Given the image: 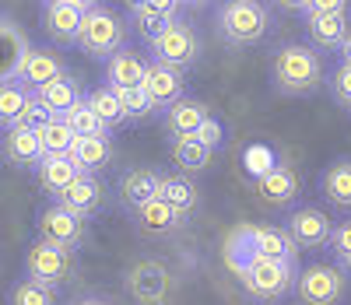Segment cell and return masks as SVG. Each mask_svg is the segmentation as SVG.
Masks as SVG:
<instances>
[{"instance_id":"37","label":"cell","mask_w":351,"mask_h":305,"mask_svg":"<svg viewBox=\"0 0 351 305\" xmlns=\"http://www.w3.org/2000/svg\"><path fill=\"white\" fill-rule=\"evenodd\" d=\"M327 91H330V99L344 109H351V64H337L327 77H324Z\"/></svg>"},{"instance_id":"22","label":"cell","mask_w":351,"mask_h":305,"mask_svg":"<svg viewBox=\"0 0 351 305\" xmlns=\"http://www.w3.org/2000/svg\"><path fill=\"white\" fill-rule=\"evenodd\" d=\"M211 119V112H208V106L204 102H197V99H180L169 112H165V134L172 137V141H180V137H193L204 123Z\"/></svg>"},{"instance_id":"39","label":"cell","mask_w":351,"mask_h":305,"mask_svg":"<svg viewBox=\"0 0 351 305\" xmlns=\"http://www.w3.org/2000/svg\"><path fill=\"white\" fill-rule=\"evenodd\" d=\"M327 249L334 253V260L351 256V221H337L334 225V235H330V246Z\"/></svg>"},{"instance_id":"47","label":"cell","mask_w":351,"mask_h":305,"mask_svg":"<svg viewBox=\"0 0 351 305\" xmlns=\"http://www.w3.org/2000/svg\"><path fill=\"white\" fill-rule=\"evenodd\" d=\"M137 4H141V0H127V8H130V11H134V8H137Z\"/></svg>"},{"instance_id":"2","label":"cell","mask_w":351,"mask_h":305,"mask_svg":"<svg viewBox=\"0 0 351 305\" xmlns=\"http://www.w3.org/2000/svg\"><path fill=\"white\" fill-rule=\"evenodd\" d=\"M271 4H263V0H225L215 14V32L221 42L246 49L271 32Z\"/></svg>"},{"instance_id":"4","label":"cell","mask_w":351,"mask_h":305,"mask_svg":"<svg viewBox=\"0 0 351 305\" xmlns=\"http://www.w3.org/2000/svg\"><path fill=\"white\" fill-rule=\"evenodd\" d=\"M77 49L88 53L92 60H109L120 49H127V21L109 11V8H95L88 11L81 21V36H77Z\"/></svg>"},{"instance_id":"49","label":"cell","mask_w":351,"mask_h":305,"mask_svg":"<svg viewBox=\"0 0 351 305\" xmlns=\"http://www.w3.org/2000/svg\"><path fill=\"white\" fill-rule=\"evenodd\" d=\"M180 4H193V0H180Z\"/></svg>"},{"instance_id":"24","label":"cell","mask_w":351,"mask_h":305,"mask_svg":"<svg viewBox=\"0 0 351 305\" xmlns=\"http://www.w3.org/2000/svg\"><path fill=\"white\" fill-rule=\"evenodd\" d=\"M81 175V169L71 162V155H46L43 162H39V169H36V179H39V186L56 200L60 197L71 182Z\"/></svg>"},{"instance_id":"18","label":"cell","mask_w":351,"mask_h":305,"mask_svg":"<svg viewBox=\"0 0 351 305\" xmlns=\"http://www.w3.org/2000/svg\"><path fill=\"white\" fill-rule=\"evenodd\" d=\"M158 182H162V172H155V169H127L120 175V182H116V197L134 215L137 207L158 197Z\"/></svg>"},{"instance_id":"1","label":"cell","mask_w":351,"mask_h":305,"mask_svg":"<svg viewBox=\"0 0 351 305\" xmlns=\"http://www.w3.org/2000/svg\"><path fill=\"white\" fill-rule=\"evenodd\" d=\"M324 60L313 46H302V42H288L274 53L271 60V81L281 95H291V99H302V95H313V91L324 88Z\"/></svg>"},{"instance_id":"46","label":"cell","mask_w":351,"mask_h":305,"mask_svg":"<svg viewBox=\"0 0 351 305\" xmlns=\"http://www.w3.org/2000/svg\"><path fill=\"white\" fill-rule=\"evenodd\" d=\"M337 267H341L344 273H351V256H341V260H337Z\"/></svg>"},{"instance_id":"7","label":"cell","mask_w":351,"mask_h":305,"mask_svg":"<svg viewBox=\"0 0 351 305\" xmlns=\"http://www.w3.org/2000/svg\"><path fill=\"white\" fill-rule=\"evenodd\" d=\"M348 298V273L337 263H309L299 270L295 302L299 305H341Z\"/></svg>"},{"instance_id":"30","label":"cell","mask_w":351,"mask_h":305,"mask_svg":"<svg viewBox=\"0 0 351 305\" xmlns=\"http://www.w3.org/2000/svg\"><path fill=\"white\" fill-rule=\"evenodd\" d=\"M211 155H215V151L204 147L197 137H180V141H172V162L180 165L183 172H204V169L211 165Z\"/></svg>"},{"instance_id":"17","label":"cell","mask_w":351,"mask_h":305,"mask_svg":"<svg viewBox=\"0 0 351 305\" xmlns=\"http://www.w3.org/2000/svg\"><path fill=\"white\" fill-rule=\"evenodd\" d=\"M0 151H4L8 165L28 169V172H36L39 162L46 158V155H43V144H39V134H36V130H25V127L4 130V137H0Z\"/></svg>"},{"instance_id":"44","label":"cell","mask_w":351,"mask_h":305,"mask_svg":"<svg viewBox=\"0 0 351 305\" xmlns=\"http://www.w3.org/2000/svg\"><path fill=\"white\" fill-rule=\"evenodd\" d=\"M71 4H77V8H81V11L88 14V11H95V8H102V0H71Z\"/></svg>"},{"instance_id":"45","label":"cell","mask_w":351,"mask_h":305,"mask_svg":"<svg viewBox=\"0 0 351 305\" xmlns=\"http://www.w3.org/2000/svg\"><path fill=\"white\" fill-rule=\"evenodd\" d=\"M337 53H341V64H351V32H348V39H344V46Z\"/></svg>"},{"instance_id":"11","label":"cell","mask_w":351,"mask_h":305,"mask_svg":"<svg viewBox=\"0 0 351 305\" xmlns=\"http://www.w3.org/2000/svg\"><path fill=\"white\" fill-rule=\"evenodd\" d=\"M141 88H144V95L152 99L155 112H169L180 99H186V95H183V91H186L183 71H172V67H165V64H155V60L148 64V71H144Z\"/></svg>"},{"instance_id":"5","label":"cell","mask_w":351,"mask_h":305,"mask_svg":"<svg viewBox=\"0 0 351 305\" xmlns=\"http://www.w3.org/2000/svg\"><path fill=\"white\" fill-rule=\"evenodd\" d=\"M148 49L155 56V64H165L172 71H186V67H193L200 60L204 46H200L197 28L190 21H183V18H176V21H169L162 28V32H155L148 39Z\"/></svg>"},{"instance_id":"41","label":"cell","mask_w":351,"mask_h":305,"mask_svg":"<svg viewBox=\"0 0 351 305\" xmlns=\"http://www.w3.org/2000/svg\"><path fill=\"white\" fill-rule=\"evenodd\" d=\"M193 137H197V141H200L204 147H211V151H215V147H218V144L225 141V130H221V123H218V119L211 116L208 123H204V127H200V130H197Z\"/></svg>"},{"instance_id":"31","label":"cell","mask_w":351,"mask_h":305,"mask_svg":"<svg viewBox=\"0 0 351 305\" xmlns=\"http://www.w3.org/2000/svg\"><path fill=\"white\" fill-rule=\"evenodd\" d=\"M28 99H32V91H28V88H25L18 77L0 84V127H4V130H11V127L18 123L21 109L28 106Z\"/></svg>"},{"instance_id":"48","label":"cell","mask_w":351,"mask_h":305,"mask_svg":"<svg viewBox=\"0 0 351 305\" xmlns=\"http://www.w3.org/2000/svg\"><path fill=\"white\" fill-rule=\"evenodd\" d=\"M193 4H215V0H193Z\"/></svg>"},{"instance_id":"8","label":"cell","mask_w":351,"mask_h":305,"mask_svg":"<svg viewBox=\"0 0 351 305\" xmlns=\"http://www.w3.org/2000/svg\"><path fill=\"white\" fill-rule=\"evenodd\" d=\"M172 284H176V278L162 260H137L123 273V288L137 305H169Z\"/></svg>"},{"instance_id":"35","label":"cell","mask_w":351,"mask_h":305,"mask_svg":"<svg viewBox=\"0 0 351 305\" xmlns=\"http://www.w3.org/2000/svg\"><path fill=\"white\" fill-rule=\"evenodd\" d=\"M67 119V127L74 130V137H109V130H106V123L92 112V106H88L84 99L64 116Z\"/></svg>"},{"instance_id":"25","label":"cell","mask_w":351,"mask_h":305,"mask_svg":"<svg viewBox=\"0 0 351 305\" xmlns=\"http://www.w3.org/2000/svg\"><path fill=\"white\" fill-rule=\"evenodd\" d=\"M148 60L137 56L134 49H120L116 56L106 60V84L109 88H141Z\"/></svg>"},{"instance_id":"33","label":"cell","mask_w":351,"mask_h":305,"mask_svg":"<svg viewBox=\"0 0 351 305\" xmlns=\"http://www.w3.org/2000/svg\"><path fill=\"white\" fill-rule=\"evenodd\" d=\"M74 130L67 127V119L64 116H53L49 123L39 130V144H43V155H71V147H74Z\"/></svg>"},{"instance_id":"20","label":"cell","mask_w":351,"mask_h":305,"mask_svg":"<svg viewBox=\"0 0 351 305\" xmlns=\"http://www.w3.org/2000/svg\"><path fill=\"white\" fill-rule=\"evenodd\" d=\"M319 193L334 210H351V155L334 158L319 175Z\"/></svg>"},{"instance_id":"28","label":"cell","mask_w":351,"mask_h":305,"mask_svg":"<svg viewBox=\"0 0 351 305\" xmlns=\"http://www.w3.org/2000/svg\"><path fill=\"white\" fill-rule=\"evenodd\" d=\"M32 95L53 112V116H67L84 95H81V88H77V81L71 77V74H64V77H56V81H49V84H43V88H36Z\"/></svg>"},{"instance_id":"40","label":"cell","mask_w":351,"mask_h":305,"mask_svg":"<svg viewBox=\"0 0 351 305\" xmlns=\"http://www.w3.org/2000/svg\"><path fill=\"white\" fill-rule=\"evenodd\" d=\"M348 4H351V0H306L302 18H313V14H348Z\"/></svg>"},{"instance_id":"19","label":"cell","mask_w":351,"mask_h":305,"mask_svg":"<svg viewBox=\"0 0 351 305\" xmlns=\"http://www.w3.org/2000/svg\"><path fill=\"white\" fill-rule=\"evenodd\" d=\"M134 228L141 232V235H148V239H165V235H172V232H180L183 225H186V218H180L176 210L165 204V200H148L144 207H137L134 210Z\"/></svg>"},{"instance_id":"21","label":"cell","mask_w":351,"mask_h":305,"mask_svg":"<svg viewBox=\"0 0 351 305\" xmlns=\"http://www.w3.org/2000/svg\"><path fill=\"white\" fill-rule=\"evenodd\" d=\"M67 71H64V60L56 56L53 49H36L32 46V53L25 56V64H21V71H18V81L28 88V91H36V88H43V84H49V81H56V77H64Z\"/></svg>"},{"instance_id":"15","label":"cell","mask_w":351,"mask_h":305,"mask_svg":"<svg viewBox=\"0 0 351 305\" xmlns=\"http://www.w3.org/2000/svg\"><path fill=\"white\" fill-rule=\"evenodd\" d=\"M56 204H64L67 210H74V215H81V218H95L102 210V204H106V186L99 182V175L81 172L71 186L56 197Z\"/></svg>"},{"instance_id":"34","label":"cell","mask_w":351,"mask_h":305,"mask_svg":"<svg viewBox=\"0 0 351 305\" xmlns=\"http://www.w3.org/2000/svg\"><path fill=\"white\" fill-rule=\"evenodd\" d=\"M8 305H60V302H56V291H53V288L21 278V281L11 284V291H8Z\"/></svg>"},{"instance_id":"9","label":"cell","mask_w":351,"mask_h":305,"mask_svg":"<svg viewBox=\"0 0 351 305\" xmlns=\"http://www.w3.org/2000/svg\"><path fill=\"white\" fill-rule=\"evenodd\" d=\"M36 232L43 242H53V246H64V249H81L88 242V218L74 215V210H67L64 204H49L39 210L36 218Z\"/></svg>"},{"instance_id":"10","label":"cell","mask_w":351,"mask_h":305,"mask_svg":"<svg viewBox=\"0 0 351 305\" xmlns=\"http://www.w3.org/2000/svg\"><path fill=\"white\" fill-rule=\"evenodd\" d=\"M285 232L291 235V242H295V249L302 253H319L330 246V235H334V221L327 210L319 207H299L291 210V215L285 218Z\"/></svg>"},{"instance_id":"13","label":"cell","mask_w":351,"mask_h":305,"mask_svg":"<svg viewBox=\"0 0 351 305\" xmlns=\"http://www.w3.org/2000/svg\"><path fill=\"white\" fill-rule=\"evenodd\" d=\"M243 239L253 246L256 256H267V260H295L299 249L291 235L281 228V225H239Z\"/></svg>"},{"instance_id":"36","label":"cell","mask_w":351,"mask_h":305,"mask_svg":"<svg viewBox=\"0 0 351 305\" xmlns=\"http://www.w3.org/2000/svg\"><path fill=\"white\" fill-rule=\"evenodd\" d=\"M116 91V99H120L123 106V116H127V123H137V119H148L155 112L152 99L144 95V88H112Z\"/></svg>"},{"instance_id":"38","label":"cell","mask_w":351,"mask_h":305,"mask_svg":"<svg viewBox=\"0 0 351 305\" xmlns=\"http://www.w3.org/2000/svg\"><path fill=\"white\" fill-rule=\"evenodd\" d=\"M49 119H53V112L32 95V99H28V106L21 109V116H18V123H14V127H25V130H36V134H39V130L49 123Z\"/></svg>"},{"instance_id":"43","label":"cell","mask_w":351,"mask_h":305,"mask_svg":"<svg viewBox=\"0 0 351 305\" xmlns=\"http://www.w3.org/2000/svg\"><path fill=\"white\" fill-rule=\"evenodd\" d=\"M278 8H285V11H302L306 8V0H274Z\"/></svg>"},{"instance_id":"6","label":"cell","mask_w":351,"mask_h":305,"mask_svg":"<svg viewBox=\"0 0 351 305\" xmlns=\"http://www.w3.org/2000/svg\"><path fill=\"white\" fill-rule=\"evenodd\" d=\"M77 270V260L71 249L64 246H53V242H43L36 239L25 253V278L36 281V284H46V288H64Z\"/></svg>"},{"instance_id":"16","label":"cell","mask_w":351,"mask_h":305,"mask_svg":"<svg viewBox=\"0 0 351 305\" xmlns=\"http://www.w3.org/2000/svg\"><path fill=\"white\" fill-rule=\"evenodd\" d=\"M81 21H84V11L77 4H71V0H49V4H43V28L53 42H77Z\"/></svg>"},{"instance_id":"23","label":"cell","mask_w":351,"mask_h":305,"mask_svg":"<svg viewBox=\"0 0 351 305\" xmlns=\"http://www.w3.org/2000/svg\"><path fill=\"white\" fill-rule=\"evenodd\" d=\"M302 21H306L313 49H341L348 32H351L348 14H313V18H302Z\"/></svg>"},{"instance_id":"14","label":"cell","mask_w":351,"mask_h":305,"mask_svg":"<svg viewBox=\"0 0 351 305\" xmlns=\"http://www.w3.org/2000/svg\"><path fill=\"white\" fill-rule=\"evenodd\" d=\"M256 197L263 204H271V207H288L291 200L299 197V175L291 165H271V169H263L260 179H256Z\"/></svg>"},{"instance_id":"50","label":"cell","mask_w":351,"mask_h":305,"mask_svg":"<svg viewBox=\"0 0 351 305\" xmlns=\"http://www.w3.org/2000/svg\"><path fill=\"white\" fill-rule=\"evenodd\" d=\"M43 4H49V0H43Z\"/></svg>"},{"instance_id":"27","label":"cell","mask_w":351,"mask_h":305,"mask_svg":"<svg viewBox=\"0 0 351 305\" xmlns=\"http://www.w3.org/2000/svg\"><path fill=\"white\" fill-rule=\"evenodd\" d=\"M158 200H165L180 218H190L193 210L200 207V190L186 175H162L158 182Z\"/></svg>"},{"instance_id":"42","label":"cell","mask_w":351,"mask_h":305,"mask_svg":"<svg viewBox=\"0 0 351 305\" xmlns=\"http://www.w3.org/2000/svg\"><path fill=\"white\" fill-rule=\"evenodd\" d=\"M67 305H116V302L106 298V295H77V298H71Z\"/></svg>"},{"instance_id":"32","label":"cell","mask_w":351,"mask_h":305,"mask_svg":"<svg viewBox=\"0 0 351 305\" xmlns=\"http://www.w3.org/2000/svg\"><path fill=\"white\" fill-rule=\"evenodd\" d=\"M84 102L92 106V112L106 123V130H112V127H120V123H127V116H123V106H120V99H116V91L106 84V88H95V91H88L84 95Z\"/></svg>"},{"instance_id":"3","label":"cell","mask_w":351,"mask_h":305,"mask_svg":"<svg viewBox=\"0 0 351 305\" xmlns=\"http://www.w3.org/2000/svg\"><path fill=\"white\" fill-rule=\"evenodd\" d=\"M236 278L243 281L246 295L260 305H278L288 295H295L299 281V263L295 260H267V256H253Z\"/></svg>"},{"instance_id":"29","label":"cell","mask_w":351,"mask_h":305,"mask_svg":"<svg viewBox=\"0 0 351 305\" xmlns=\"http://www.w3.org/2000/svg\"><path fill=\"white\" fill-rule=\"evenodd\" d=\"M71 162L88 175L102 172L112 162V141L109 137H77L71 147Z\"/></svg>"},{"instance_id":"26","label":"cell","mask_w":351,"mask_h":305,"mask_svg":"<svg viewBox=\"0 0 351 305\" xmlns=\"http://www.w3.org/2000/svg\"><path fill=\"white\" fill-rule=\"evenodd\" d=\"M180 0H141V4L130 11V18H134V25L141 28L144 36H155V32H162V28L169 25V21H176L180 18Z\"/></svg>"},{"instance_id":"12","label":"cell","mask_w":351,"mask_h":305,"mask_svg":"<svg viewBox=\"0 0 351 305\" xmlns=\"http://www.w3.org/2000/svg\"><path fill=\"white\" fill-rule=\"evenodd\" d=\"M28 53H32V42H28L25 28L11 14H0V84L18 77Z\"/></svg>"}]
</instances>
